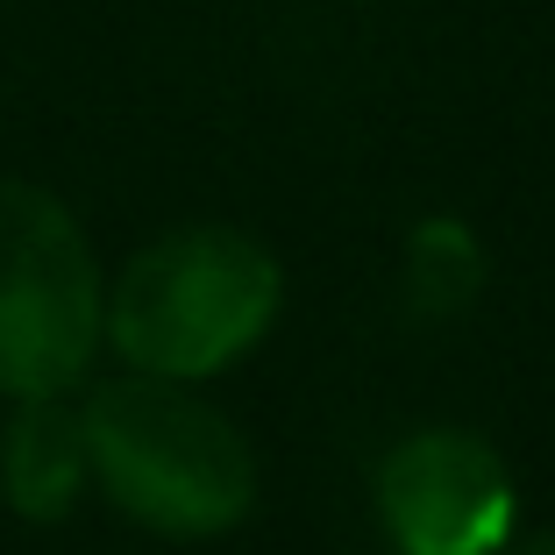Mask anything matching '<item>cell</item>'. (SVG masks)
Returning a JSON list of instances; mask_svg holds the SVG:
<instances>
[{"label": "cell", "instance_id": "obj_2", "mask_svg": "<svg viewBox=\"0 0 555 555\" xmlns=\"http://www.w3.org/2000/svg\"><path fill=\"white\" fill-rule=\"evenodd\" d=\"M278 263L235 229H179L150 243L100 299V327L135 371L207 377L243 357L278 313Z\"/></svg>", "mask_w": 555, "mask_h": 555}, {"label": "cell", "instance_id": "obj_6", "mask_svg": "<svg viewBox=\"0 0 555 555\" xmlns=\"http://www.w3.org/2000/svg\"><path fill=\"white\" fill-rule=\"evenodd\" d=\"M485 293V249L463 221L435 214L406 235V307L421 321H456L470 299Z\"/></svg>", "mask_w": 555, "mask_h": 555}, {"label": "cell", "instance_id": "obj_7", "mask_svg": "<svg viewBox=\"0 0 555 555\" xmlns=\"http://www.w3.org/2000/svg\"><path fill=\"white\" fill-rule=\"evenodd\" d=\"M506 555H555V534H534V541H520V548H506Z\"/></svg>", "mask_w": 555, "mask_h": 555}, {"label": "cell", "instance_id": "obj_3", "mask_svg": "<svg viewBox=\"0 0 555 555\" xmlns=\"http://www.w3.org/2000/svg\"><path fill=\"white\" fill-rule=\"evenodd\" d=\"M100 343V263L43 185L0 171V392H65Z\"/></svg>", "mask_w": 555, "mask_h": 555}, {"label": "cell", "instance_id": "obj_5", "mask_svg": "<svg viewBox=\"0 0 555 555\" xmlns=\"http://www.w3.org/2000/svg\"><path fill=\"white\" fill-rule=\"evenodd\" d=\"M86 413L65 406V392H36L22 399V413L0 435V485H8V506L22 520H65L86 491Z\"/></svg>", "mask_w": 555, "mask_h": 555}, {"label": "cell", "instance_id": "obj_4", "mask_svg": "<svg viewBox=\"0 0 555 555\" xmlns=\"http://www.w3.org/2000/svg\"><path fill=\"white\" fill-rule=\"evenodd\" d=\"M377 513L406 555H499L513 541V477L491 441L427 427L385 456Z\"/></svg>", "mask_w": 555, "mask_h": 555}, {"label": "cell", "instance_id": "obj_1", "mask_svg": "<svg viewBox=\"0 0 555 555\" xmlns=\"http://www.w3.org/2000/svg\"><path fill=\"white\" fill-rule=\"evenodd\" d=\"M86 456L129 520L157 534H221L257 499V456L185 377H115L86 399Z\"/></svg>", "mask_w": 555, "mask_h": 555}]
</instances>
